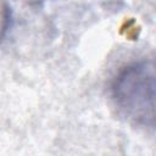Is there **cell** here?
<instances>
[{
  "mask_svg": "<svg viewBox=\"0 0 156 156\" xmlns=\"http://www.w3.org/2000/svg\"><path fill=\"white\" fill-rule=\"evenodd\" d=\"M12 23V11L6 2H0V40L4 39Z\"/></svg>",
  "mask_w": 156,
  "mask_h": 156,
  "instance_id": "7a4b0ae2",
  "label": "cell"
},
{
  "mask_svg": "<svg viewBox=\"0 0 156 156\" xmlns=\"http://www.w3.org/2000/svg\"><path fill=\"white\" fill-rule=\"evenodd\" d=\"M155 63L141 58L122 67L110 84V96L117 112L129 123L155 127Z\"/></svg>",
  "mask_w": 156,
  "mask_h": 156,
  "instance_id": "6da1fadb",
  "label": "cell"
}]
</instances>
